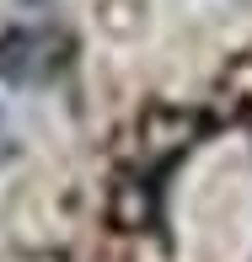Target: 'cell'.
<instances>
[{"label":"cell","mask_w":252,"mask_h":262,"mask_svg":"<svg viewBox=\"0 0 252 262\" xmlns=\"http://www.w3.org/2000/svg\"><path fill=\"white\" fill-rule=\"evenodd\" d=\"M70 64V38L59 27H11L0 38V80L6 86H49Z\"/></svg>","instance_id":"cell-1"}]
</instances>
